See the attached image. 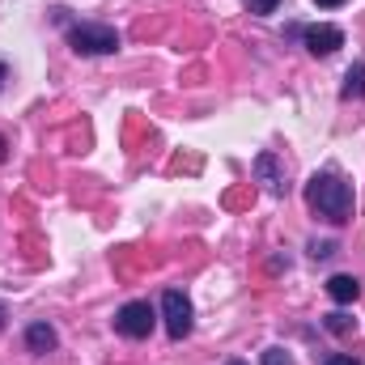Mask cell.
<instances>
[{
  "mask_svg": "<svg viewBox=\"0 0 365 365\" xmlns=\"http://www.w3.org/2000/svg\"><path fill=\"white\" fill-rule=\"evenodd\" d=\"M4 77H9V68H4V64H0V90H4Z\"/></svg>",
  "mask_w": 365,
  "mask_h": 365,
  "instance_id": "cell-17",
  "label": "cell"
},
{
  "mask_svg": "<svg viewBox=\"0 0 365 365\" xmlns=\"http://www.w3.org/2000/svg\"><path fill=\"white\" fill-rule=\"evenodd\" d=\"M162 319H166L170 340H182V336L191 331V302L182 297L179 289H166V297H162Z\"/></svg>",
  "mask_w": 365,
  "mask_h": 365,
  "instance_id": "cell-4",
  "label": "cell"
},
{
  "mask_svg": "<svg viewBox=\"0 0 365 365\" xmlns=\"http://www.w3.org/2000/svg\"><path fill=\"white\" fill-rule=\"evenodd\" d=\"M310 255L314 259H327V255H336V242H310Z\"/></svg>",
  "mask_w": 365,
  "mask_h": 365,
  "instance_id": "cell-12",
  "label": "cell"
},
{
  "mask_svg": "<svg viewBox=\"0 0 365 365\" xmlns=\"http://www.w3.org/2000/svg\"><path fill=\"white\" fill-rule=\"evenodd\" d=\"M276 4H280V0H247V9L259 13V17H264V13H276Z\"/></svg>",
  "mask_w": 365,
  "mask_h": 365,
  "instance_id": "cell-11",
  "label": "cell"
},
{
  "mask_svg": "<svg viewBox=\"0 0 365 365\" xmlns=\"http://www.w3.org/2000/svg\"><path fill=\"white\" fill-rule=\"evenodd\" d=\"M314 4H323V9H336V4H344V0H314Z\"/></svg>",
  "mask_w": 365,
  "mask_h": 365,
  "instance_id": "cell-15",
  "label": "cell"
},
{
  "mask_svg": "<svg viewBox=\"0 0 365 365\" xmlns=\"http://www.w3.org/2000/svg\"><path fill=\"white\" fill-rule=\"evenodd\" d=\"M68 47H73L77 56H110V51H119V34H115L110 26L81 21V26L68 30Z\"/></svg>",
  "mask_w": 365,
  "mask_h": 365,
  "instance_id": "cell-2",
  "label": "cell"
},
{
  "mask_svg": "<svg viewBox=\"0 0 365 365\" xmlns=\"http://www.w3.org/2000/svg\"><path fill=\"white\" fill-rule=\"evenodd\" d=\"M225 365H247V361H225Z\"/></svg>",
  "mask_w": 365,
  "mask_h": 365,
  "instance_id": "cell-19",
  "label": "cell"
},
{
  "mask_svg": "<svg viewBox=\"0 0 365 365\" xmlns=\"http://www.w3.org/2000/svg\"><path fill=\"white\" fill-rule=\"evenodd\" d=\"M115 331L128 336V340H149V331H153V310H149V302H128V306L115 314Z\"/></svg>",
  "mask_w": 365,
  "mask_h": 365,
  "instance_id": "cell-3",
  "label": "cell"
},
{
  "mask_svg": "<svg viewBox=\"0 0 365 365\" xmlns=\"http://www.w3.org/2000/svg\"><path fill=\"white\" fill-rule=\"evenodd\" d=\"M302 38H306V51L319 56V60H327V56H336L344 47V30L340 26H310V30H302Z\"/></svg>",
  "mask_w": 365,
  "mask_h": 365,
  "instance_id": "cell-5",
  "label": "cell"
},
{
  "mask_svg": "<svg viewBox=\"0 0 365 365\" xmlns=\"http://www.w3.org/2000/svg\"><path fill=\"white\" fill-rule=\"evenodd\" d=\"M323 365H361L357 357H349V353H336V357H327Z\"/></svg>",
  "mask_w": 365,
  "mask_h": 365,
  "instance_id": "cell-14",
  "label": "cell"
},
{
  "mask_svg": "<svg viewBox=\"0 0 365 365\" xmlns=\"http://www.w3.org/2000/svg\"><path fill=\"white\" fill-rule=\"evenodd\" d=\"M0 327H4V302H0Z\"/></svg>",
  "mask_w": 365,
  "mask_h": 365,
  "instance_id": "cell-18",
  "label": "cell"
},
{
  "mask_svg": "<svg viewBox=\"0 0 365 365\" xmlns=\"http://www.w3.org/2000/svg\"><path fill=\"white\" fill-rule=\"evenodd\" d=\"M306 204H310L323 221L344 225V221L353 217V187L340 179V175H314V179L306 182Z\"/></svg>",
  "mask_w": 365,
  "mask_h": 365,
  "instance_id": "cell-1",
  "label": "cell"
},
{
  "mask_svg": "<svg viewBox=\"0 0 365 365\" xmlns=\"http://www.w3.org/2000/svg\"><path fill=\"white\" fill-rule=\"evenodd\" d=\"M327 293H331V302H340V306H349V302H357V293H361V280L357 276H331L327 280Z\"/></svg>",
  "mask_w": 365,
  "mask_h": 365,
  "instance_id": "cell-8",
  "label": "cell"
},
{
  "mask_svg": "<svg viewBox=\"0 0 365 365\" xmlns=\"http://www.w3.org/2000/svg\"><path fill=\"white\" fill-rule=\"evenodd\" d=\"M255 175H259V182H264L272 195H284V170H280V162H276L272 153H259V158H255Z\"/></svg>",
  "mask_w": 365,
  "mask_h": 365,
  "instance_id": "cell-6",
  "label": "cell"
},
{
  "mask_svg": "<svg viewBox=\"0 0 365 365\" xmlns=\"http://www.w3.org/2000/svg\"><path fill=\"white\" fill-rule=\"evenodd\" d=\"M344 98H365V64H353L349 73H344Z\"/></svg>",
  "mask_w": 365,
  "mask_h": 365,
  "instance_id": "cell-9",
  "label": "cell"
},
{
  "mask_svg": "<svg viewBox=\"0 0 365 365\" xmlns=\"http://www.w3.org/2000/svg\"><path fill=\"white\" fill-rule=\"evenodd\" d=\"M56 344H60V336H56L51 323H30V327H26V349H30V353H51Z\"/></svg>",
  "mask_w": 365,
  "mask_h": 365,
  "instance_id": "cell-7",
  "label": "cell"
},
{
  "mask_svg": "<svg viewBox=\"0 0 365 365\" xmlns=\"http://www.w3.org/2000/svg\"><path fill=\"white\" fill-rule=\"evenodd\" d=\"M264 365H293V357H289L284 349H268V353H264Z\"/></svg>",
  "mask_w": 365,
  "mask_h": 365,
  "instance_id": "cell-10",
  "label": "cell"
},
{
  "mask_svg": "<svg viewBox=\"0 0 365 365\" xmlns=\"http://www.w3.org/2000/svg\"><path fill=\"white\" fill-rule=\"evenodd\" d=\"M4 158H9V140L0 136V162H4Z\"/></svg>",
  "mask_w": 365,
  "mask_h": 365,
  "instance_id": "cell-16",
  "label": "cell"
},
{
  "mask_svg": "<svg viewBox=\"0 0 365 365\" xmlns=\"http://www.w3.org/2000/svg\"><path fill=\"white\" fill-rule=\"evenodd\" d=\"M327 327H331V331H336V336H344V331H349V327H353V323H349V319H344V314H331V319H327Z\"/></svg>",
  "mask_w": 365,
  "mask_h": 365,
  "instance_id": "cell-13",
  "label": "cell"
}]
</instances>
